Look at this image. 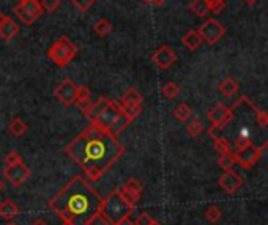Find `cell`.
<instances>
[{
	"label": "cell",
	"instance_id": "obj_1",
	"mask_svg": "<svg viewBox=\"0 0 268 225\" xmlns=\"http://www.w3.org/2000/svg\"><path fill=\"white\" fill-rule=\"evenodd\" d=\"M65 153L82 169L90 183H96L123 156L125 147L109 131L90 123L65 147Z\"/></svg>",
	"mask_w": 268,
	"mask_h": 225
},
{
	"label": "cell",
	"instance_id": "obj_2",
	"mask_svg": "<svg viewBox=\"0 0 268 225\" xmlns=\"http://www.w3.org/2000/svg\"><path fill=\"white\" fill-rule=\"evenodd\" d=\"M102 195L82 176H73L51 200L49 208L64 220L73 225H87L89 220L99 213Z\"/></svg>",
	"mask_w": 268,
	"mask_h": 225
},
{
	"label": "cell",
	"instance_id": "obj_3",
	"mask_svg": "<svg viewBox=\"0 0 268 225\" xmlns=\"http://www.w3.org/2000/svg\"><path fill=\"white\" fill-rule=\"evenodd\" d=\"M82 114L90 120V123H95L96 126L109 131L115 137L131 125L127 115L121 112L118 102L111 101L108 98H99L98 101L92 102L87 110H84Z\"/></svg>",
	"mask_w": 268,
	"mask_h": 225
},
{
	"label": "cell",
	"instance_id": "obj_4",
	"mask_svg": "<svg viewBox=\"0 0 268 225\" xmlns=\"http://www.w3.org/2000/svg\"><path fill=\"white\" fill-rule=\"evenodd\" d=\"M134 210H136V207L125 201V198L120 195L118 189H115V191L109 192L106 197H102L99 213L109 220V223L115 225L123 217H130L134 213Z\"/></svg>",
	"mask_w": 268,
	"mask_h": 225
},
{
	"label": "cell",
	"instance_id": "obj_5",
	"mask_svg": "<svg viewBox=\"0 0 268 225\" xmlns=\"http://www.w3.org/2000/svg\"><path fill=\"white\" fill-rule=\"evenodd\" d=\"M76 54H77V48L71 43L68 36H60L48 51V57L60 68L67 66L76 57Z\"/></svg>",
	"mask_w": 268,
	"mask_h": 225
},
{
	"label": "cell",
	"instance_id": "obj_6",
	"mask_svg": "<svg viewBox=\"0 0 268 225\" xmlns=\"http://www.w3.org/2000/svg\"><path fill=\"white\" fill-rule=\"evenodd\" d=\"M14 13L20 19V22L30 26L41 16L43 8H41L38 0H24V2H20L19 7L14 8Z\"/></svg>",
	"mask_w": 268,
	"mask_h": 225
},
{
	"label": "cell",
	"instance_id": "obj_7",
	"mask_svg": "<svg viewBox=\"0 0 268 225\" xmlns=\"http://www.w3.org/2000/svg\"><path fill=\"white\" fill-rule=\"evenodd\" d=\"M199 35L202 36L203 41H207L209 44H216L218 41L224 36L225 29L222 27V24L216 19H207L205 22L199 27Z\"/></svg>",
	"mask_w": 268,
	"mask_h": 225
},
{
	"label": "cell",
	"instance_id": "obj_8",
	"mask_svg": "<svg viewBox=\"0 0 268 225\" xmlns=\"http://www.w3.org/2000/svg\"><path fill=\"white\" fill-rule=\"evenodd\" d=\"M76 93H77V87L74 85V82L70 77H67L54 90V96L57 98V101H60L61 104L67 107H71L76 104Z\"/></svg>",
	"mask_w": 268,
	"mask_h": 225
},
{
	"label": "cell",
	"instance_id": "obj_9",
	"mask_svg": "<svg viewBox=\"0 0 268 225\" xmlns=\"http://www.w3.org/2000/svg\"><path fill=\"white\" fill-rule=\"evenodd\" d=\"M30 169L26 166L24 162H17L13 166H5L4 176L13 184V186H23V184L29 179L30 176Z\"/></svg>",
	"mask_w": 268,
	"mask_h": 225
},
{
	"label": "cell",
	"instance_id": "obj_10",
	"mask_svg": "<svg viewBox=\"0 0 268 225\" xmlns=\"http://www.w3.org/2000/svg\"><path fill=\"white\" fill-rule=\"evenodd\" d=\"M152 60L159 70H169L177 61V55L169 46H161L159 49L153 52Z\"/></svg>",
	"mask_w": 268,
	"mask_h": 225
},
{
	"label": "cell",
	"instance_id": "obj_11",
	"mask_svg": "<svg viewBox=\"0 0 268 225\" xmlns=\"http://www.w3.org/2000/svg\"><path fill=\"white\" fill-rule=\"evenodd\" d=\"M263 148H265L263 145H262L260 148L251 145L250 148H246V150H243V151H237V153H235V161H237V164H240V167H243V169L253 167L254 164L260 159L262 150H263Z\"/></svg>",
	"mask_w": 268,
	"mask_h": 225
},
{
	"label": "cell",
	"instance_id": "obj_12",
	"mask_svg": "<svg viewBox=\"0 0 268 225\" xmlns=\"http://www.w3.org/2000/svg\"><path fill=\"white\" fill-rule=\"evenodd\" d=\"M218 183H219V186H221L222 191H225L228 194H234L241 188L243 178L234 170H225V173H222L219 176Z\"/></svg>",
	"mask_w": 268,
	"mask_h": 225
},
{
	"label": "cell",
	"instance_id": "obj_13",
	"mask_svg": "<svg viewBox=\"0 0 268 225\" xmlns=\"http://www.w3.org/2000/svg\"><path fill=\"white\" fill-rule=\"evenodd\" d=\"M92 104V92L87 85H80L77 87L76 93V106L80 109V112L87 110V107Z\"/></svg>",
	"mask_w": 268,
	"mask_h": 225
},
{
	"label": "cell",
	"instance_id": "obj_14",
	"mask_svg": "<svg viewBox=\"0 0 268 225\" xmlns=\"http://www.w3.org/2000/svg\"><path fill=\"white\" fill-rule=\"evenodd\" d=\"M17 33H19V24L16 22L14 19L7 16V19L4 20V24L0 26V36H2L4 39H7V41H10V39L16 38Z\"/></svg>",
	"mask_w": 268,
	"mask_h": 225
},
{
	"label": "cell",
	"instance_id": "obj_15",
	"mask_svg": "<svg viewBox=\"0 0 268 225\" xmlns=\"http://www.w3.org/2000/svg\"><path fill=\"white\" fill-rule=\"evenodd\" d=\"M19 214V207L10 198L4 200L0 203V217L5 220H13Z\"/></svg>",
	"mask_w": 268,
	"mask_h": 225
},
{
	"label": "cell",
	"instance_id": "obj_16",
	"mask_svg": "<svg viewBox=\"0 0 268 225\" xmlns=\"http://www.w3.org/2000/svg\"><path fill=\"white\" fill-rule=\"evenodd\" d=\"M202 36L199 35V32L197 30H190L187 35H184L183 38H181V43L187 46L190 51H196L200 44H202Z\"/></svg>",
	"mask_w": 268,
	"mask_h": 225
},
{
	"label": "cell",
	"instance_id": "obj_17",
	"mask_svg": "<svg viewBox=\"0 0 268 225\" xmlns=\"http://www.w3.org/2000/svg\"><path fill=\"white\" fill-rule=\"evenodd\" d=\"M29 126H27V123L23 120V118H13L10 121V125H8V131L14 136V137H20V136H24L27 132Z\"/></svg>",
	"mask_w": 268,
	"mask_h": 225
},
{
	"label": "cell",
	"instance_id": "obj_18",
	"mask_svg": "<svg viewBox=\"0 0 268 225\" xmlns=\"http://www.w3.org/2000/svg\"><path fill=\"white\" fill-rule=\"evenodd\" d=\"M219 92L224 96H232L238 92V82L232 77H225L219 84Z\"/></svg>",
	"mask_w": 268,
	"mask_h": 225
},
{
	"label": "cell",
	"instance_id": "obj_19",
	"mask_svg": "<svg viewBox=\"0 0 268 225\" xmlns=\"http://www.w3.org/2000/svg\"><path fill=\"white\" fill-rule=\"evenodd\" d=\"M142 101H143V98L136 88H128L125 92V95L120 98L118 102L120 104H142Z\"/></svg>",
	"mask_w": 268,
	"mask_h": 225
},
{
	"label": "cell",
	"instance_id": "obj_20",
	"mask_svg": "<svg viewBox=\"0 0 268 225\" xmlns=\"http://www.w3.org/2000/svg\"><path fill=\"white\" fill-rule=\"evenodd\" d=\"M118 106H120V109H121V112L127 115V118L130 120V121H134L140 114H142V104H120L118 102Z\"/></svg>",
	"mask_w": 268,
	"mask_h": 225
},
{
	"label": "cell",
	"instance_id": "obj_21",
	"mask_svg": "<svg viewBox=\"0 0 268 225\" xmlns=\"http://www.w3.org/2000/svg\"><path fill=\"white\" fill-rule=\"evenodd\" d=\"M123 189H125L130 195H133L137 201L142 195V184L136 179V178H130L127 183H125V186H123Z\"/></svg>",
	"mask_w": 268,
	"mask_h": 225
},
{
	"label": "cell",
	"instance_id": "obj_22",
	"mask_svg": "<svg viewBox=\"0 0 268 225\" xmlns=\"http://www.w3.org/2000/svg\"><path fill=\"white\" fill-rule=\"evenodd\" d=\"M112 29H114L112 24L109 22L108 19H105V17H99L96 22H95V26H93L95 33L99 35V36H108L112 32Z\"/></svg>",
	"mask_w": 268,
	"mask_h": 225
},
{
	"label": "cell",
	"instance_id": "obj_23",
	"mask_svg": "<svg viewBox=\"0 0 268 225\" xmlns=\"http://www.w3.org/2000/svg\"><path fill=\"white\" fill-rule=\"evenodd\" d=\"M235 164H237V161H235V153H232V151L221 154L219 159H218V166H219L222 170H232V167L235 166Z\"/></svg>",
	"mask_w": 268,
	"mask_h": 225
},
{
	"label": "cell",
	"instance_id": "obj_24",
	"mask_svg": "<svg viewBox=\"0 0 268 225\" xmlns=\"http://www.w3.org/2000/svg\"><path fill=\"white\" fill-rule=\"evenodd\" d=\"M191 10L200 16V17H205L209 13H210V4L207 2V0H193L191 4Z\"/></svg>",
	"mask_w": 268,
	"mask_h": 225
},
{
	"label": "cell",
	"instance_id": "obj_25",
	"mask_svg": "<svg viewBox=\"0 0 268 225\" xmlns=\"http://www.w3.org/2000/svg\"><path fill=\"white\" fill-rule=\"evenodd\" d=\"M184 128H187V132L191 136V137H197L202 131H203V126L202 123L197 120V118H190L187 123H184Z\"/></svg>",
	"mask_w": 268,
	"mask_h": 225
},
{
	"label": "cell",
	"instance_id": "obj_26",
	"mask_svg": "<svg viewBox=\"0 0 268 225\" xmlns=\"http://www.w3.org/2000/svg\"><path fill=\"white\" fill-rule=\"evenodd\" d=\"M174 115H175V118H177L178 121L187 123V121L193 117V110H191L190 106H187V104H180L178 107H175Z\"/></svg>",
	"mask_w": 268,
	"mask_h": 225
},
{
	"label": "cell",
	"instance_id": "obj_27",
	"mask_svg": "<svg viewBox=\"0 0 268 225\" xmlns=\"http://www.w3.org/2000/svg\"><path fill=\"white\" fill-rule=\"evenodd\" d=\"M178 93H180V87L175 84V82H168V84L162 87V95L166 96L168 99H174V98H177Z\"/></svg>",
	"mask_w": 268,
	"mask_h": 225
},
{
	"label": "cell",
	"instance_id": "obj_28",
	"mask_svg": "<svg viewBox=\"0 0 268 225\" xmlns=\"http://www.w3.org/2000/svg\"><path fill=\"white\" fill-rule=\"evenodd\" d=\"M221 216H222L221 210L218 207H215V205H212V207L207 208V211H205V219H207L209 222H212V223L219 222L221 220Z\"/></svg>",
	"mask_w": 268,
	"mask_h": 225
},
{
	"label": "cell",
	"instance_id": "obj_29",
	"mask_svg": "<svg viewBox=\"0 0 268 225\" xmlns=\"http://www.w3.org/2000/svg\"><path fill=\"white\" fill-rule=\"evenodd\" d=\"M213 147H215V150H216L218 153H221V154H224V153H229V151H231V145H229V142L225 140V139H222V137L215 139Z\"/></svg>",
	"mask_w": 268,
	"mask_h": 225
},
{
	"label": "cell",
	"instance_id": "obj_30",
	"mask_svg": "<svg viewBox=\"0 0 268 225\" xmlns=\"http://www.w3.org/2000/svg\"><path fill=\"white\" fill-rule=\"evenodd\" d=\"M253 145V142H251V137L250 136H238V139L235 140V147H237V151H243L246 148H250Z\"/></svg>",
	"mask_w": 268,
	"mask_h": 225
},
{
	"label": "cell",
	"instance_id": "obj_31",
	"mask_svg": "<svg viewBox=\"0 0 268 225\" xmlns=\"http://www.w3.org/2000/svg\"><path fill=\"white\" fill-rule=\"evenodd\" d=\"M60 4H61V0H41V2H39L41 8H43L45 11H48V13L57 11Z\"/></svg>",
	"mask_w": 268,
	"mask_h": 225
},
{
	"label": "cell",
	"instance_id": "obj_32",
	"mask_svg": "<svg viewBox=\"0 0 268 225\" xmlns=\"http://www.w3.org/2000/svg\"><path fill=\"white\" fill-rule=\"evenodd\" d=\"M254 110H256V123L262 128H266L268 126V114L265 110H259L257 107Z\"/></svg>",
	"mask_w": 268,
	"mask_h": 225
},
{
	"label": "cell",
	"instance_id": "obj_33",
	"mask_svg": "<svg viewBox=\"0 0 268 225\" xmlns=\"http://www.w3.org/2000/svg\"><path fill=\"white\" fill-rule=\"evenodd\" d=\"M95 4V0H73V5L80 11H89Z\"/></svg>",
	"mask_w": 268,
	"mask_h": 225
},
{
	"label": "cell",
	"instance_id": "obj_34",
	"mask_svg": "<svg viewBox=\"0 0 268 225\" xmlns=\"http://www.w3.org/2000/svg\"><path fill=\"white\" fill-rule=\"evenodd\" d=\"M207 2L210 4V11L216 14H219L225 7V0H207Z\"/></svg>",
	"mask_w": 268,
	"mask_h": 225
},
{
	"label": "cell",
	"instance_id": "obj_35",
	"mask_svg": "<svg viewBox=\"0 0 268 225\" xmlns=\"http://www.w3.org/2000/svg\"><path fill=\"white\" fill-rule=\"evenodd\" d=\"M17 162H23V158H20L17 151H10L5 156V166H13V164H17Z\"/></svg>",
	"mask_w": 268,
	"mask_h": 225
},
{
	"label": "cell",
	"instance_id": "obj_36",
	"mask_svg": "<svg viewBox=\"0 0 268 225\" xmlns=\"http://www.w3.org/2000/svg\"><path fill=\"white\" fill-rule=\"evenodd\" d=\"M155 219L149 214V213H140L137 216V219L134 220V225H150Z\"/></svg>",
	"mask_w": 268,
	"mask_h": 225
},
{
	"label": "cell",
	"instance_id": "obj_37",
	"mask_svg": "<svg viewBox=\"0 0 268 225\" xmlns=\"http://www.w3.org/2000/svg\"><path fill=\"white\" fill-rule=\"evenodd\" d=\"M87 225H111V223H109V220H108L105 216H102L101 213H96V214L89 220Z\"/></svg>",
	"mask_w": 268,
	"mask_h": 225
},
{
	"label": "cell",
	"instance_id": "obj_38",
	"mask_svg": "<svg viewBox=\"0 0 268 225\" xmlns=\"http://www.w3.org/2000/svg\"><path fill=\"white\" fill-rule=\"evenodd\" d=\"M115 225H134V222L130 219V217H123L121 220H118Z\"/></svg>",
	"mask_w": 268,
	"mask_h": 225
},
{
	"label": "cell",
	"instance_id": "obj_39",
	"mask_svg": "<svg viewBox=\"0 0 268 225\" xmlns=\"http://www.w3.org/2000/svg\"><path fill=\"white\" fill-rule=\"evenodd\" d=\"M30 225H49L45 219H36V220H33Z\"/></svg>",
	"mask_w": 268,
	"mask_h": 225
},
{
	"label": "cell",
	"instance_id": "obj_40",
	"mask_svg": "<svg viewBox=\"0 0 268 225\" xmlns=\"http://www.w3.org/2000/svg\"><path fill=\"white\" fill-rule=\"evenodd\" d=\"M166 2H168V0H152V4H153L155 7H162Z\"/></svg>",
	"mask_w": 268,
	"mask_h": 225
},
{
	"label": "cell",
	"instance_id": "obj_41",
	"mask_svg": "<svg viewBox=\"0 0 268 225\" xmlns=\"http://www.w3.org/2000/svg\"><path fill=\"white\" fill-rule=\"evenodd\" d=\"M244 2L248 4V5H251V7H253V5H256V4L259 2V0H244Z\"/></svg>",
	"mask_w": 268,
	"mask_h": 225
},
{
	"label": "cell",
	"instance_id": "obj_42",
	"mask_svg": "<svg viewBox=\"0 0 268 225\" xmlns=\"http://www.w3.org/2000/svg\"><path fill=\"white\" fill-rule=\"evenodd\" d=\"M5 19H7V16H5V14H4L2 11H0V26L4 24V20H5Z\"/></svg>",
	"mask_w": 268,
	"mask_h": 225
},
{
	"label": "cell",
	"instance_id": "obj_43",
	"mask_svg": "<svg viewBox=\"0 0 268 225\" xmlns=\"http://www.w3.org/2000/svg\"><path fill=\"white\" fill-rule=\"evenodd\" d=\"M5 189V183L2 181V178H0V192H2Z\"/></svg>",
	"mask_w": 268,
	"mask_h": 225
},
{
	"label": "cell",
	"instance_id": "obj_44",
	"mask_svg": "<svg viewBox=\"0 0 268 225\" xmlns=\"http://www.w3.org/2000/svg\"><path fill=\"white\" fill-rule=\"evenodd\" d=\"M5 225H19V223H16V222H11V220H8V222H7Z\"/></svg>",
	"mask_w": 268,
	"mask_h": 225
},
{
	"label": "cell",
	"instance_id": "obj_45",
	"mask_svg": "<svg viewBox=\"0 0 268 225\" xmlns=\"http://www.w3.org/2000/svg\"><path fill=\"white\" fill-rule=\"evenodd\" d=\"M150 225H161V223H159V222H158V220H153V222H152V223H150Z\"/></svg>",
	"mask_w": 268,
	"mask_h": 225
},
{
	"label": "cell",
	"instance_id": "obj_46",
	"mask_svg": "<svg viewBox=\"0 0 268 225\" xmlns=\"http://www.w3.org/2000/svg\"><path fill=\"white\" fill-rule=\"evenodd\" d=\"M142 2H146V4H152V0H142Z\"/></svg>",
	"mask_w": 268,
	"mask_h": 225
},
{
	"label": "cell",
	"instance_id": "obj_47",
	"mask_svg": "<svg viewBox=\"0 0 268 225\" xmlns=\"http://www.w3.org/2000/svg\"><path fill=\"white\" fill-rule=\"evenodd\" d=\"M61 225H73V223H70V222H64V223H61Z\"/></svg>",
	"mask_w": 268,
	"mask_h": 225
},
{
	"label": "cell",
	"instance_id": "obj_48",
	"mask_svg": "<svg viewBox=\"0 0 268 225\" xmlns=\"http://www.w3.org/2000/svg\"><path fill=\"white\" fill-rule=\"evenodd\" d=\"M19 2H24V0H19Z\"/></svg>",
	"mask_w": 268,
	"mask_h": 225
}]
</instances>
